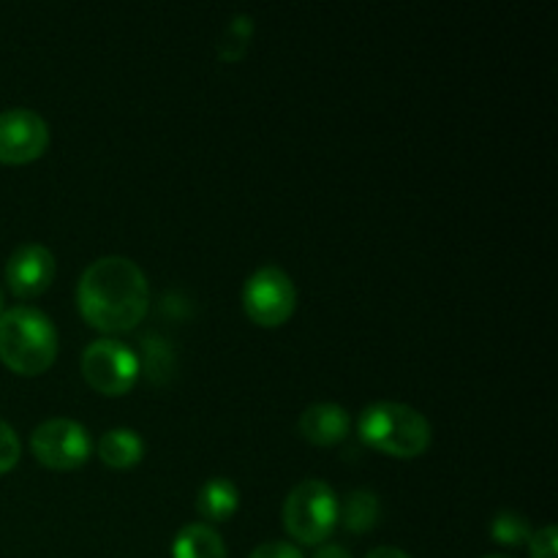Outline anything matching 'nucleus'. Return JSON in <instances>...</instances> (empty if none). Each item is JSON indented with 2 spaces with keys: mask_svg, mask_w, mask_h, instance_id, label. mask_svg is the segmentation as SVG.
<instances>
[{
  "mask_svg": "<svg viewBox=\"0 0 558 558\" xmlns=\"http://www.w3.org/2000/svg\"><path fill=\"white\" fill-rule=\"evenodd\" d=\"M150 305L147 278L125 256H104L87 265L76 287L82 319L101 332H129L145 319Z\"/></svg>",
  "mask_w": 558,
  "mask_h": 558,
  "instance_id": "nucleus-1",
  "label": "nucleus"
},
{
  "mask_svg": "<svg viewBox=\"0 0 558 558\" xmlns=\"http://www.w3.org/2000/svg\"><path fill=\"white\" fill-rule=\"evenodd\" d=\"M58 357V332L47 314L14 305L0 314V360L20 376H38Z\"/></svg>",
  "mask_w": 558,
  "mask_h": 558,
  "instance_id": "nucleus-2",
  "label": "nucleus"
},
{
  "mask_svg": "<svg viewBox=\"0 0 558 558\" xmlns=\"http://www.w3.org/2000/svg\"><path fill=\"white\" fill-rule=\"evenodd\" d=\"M357 434L371 450L390 458H420L430 447V423L407 403H371L357 420Z\"/></svg>",
  "mask_w": 558,
  "mask_h": 558,
  "instance_id": "nucleus-3",
  "label": "nucleus"
},
{
  "mask_svg": "<svg viewBox=\"0 0 558 558\" xmlns=\"http://www.w3.org/2000/svg\"><path fill=\"white\" fill-rule=\"evenodd\" d=\"M336 526L338 499L325 480H305L283 501V529L300 545H322Z\"/></svg>",
  "mask_w": 558,
  "mask_h": 558,
  "instance_id": "nucleus-4",
  "label": "nucleus"
},
{
  "mask_svg": "<svg viewBox=\"0 0 558 558\" xmlns=\"http://www.w3.org/2000/svg\"><path fill=\"white\" fill-rule=\"evenodd\" d=\"M82 376L96 392L118 398L131 392V387L140 379V360L125 343L101 338V341H93L82 354Z\"/></svg>",
  "mask_w": 558,
  "mask_h": 558,
  "instance_id": "nucleus-5",
  "label": "nucleus"
},
{
  "mask_svg": "<svg viewBox=\"0 0 558 558\" xmlns=\"http://www.w3.org/2000/svg\"><path fill=\"white\" fill-rule=\"evenodd\" d=\"M243 308L259 327H281L298 308V289L281 267H262L245 281Z\"/></svg>",
  "mask_w": 558,
  "mask_h": 558,
  "instance_id": "nucleus-6",
  "label": "nucleus"
},
{
  "mask_svg": "<svg viewBox=\"0 0 558 558\" xmlns=\"http://www.w3.org/2000/svg\"><path fill=\"white\" fill-rule=\"evenodd\" d=\"M31 450L47 469L54 472H71V469L85 466L93 452L90 434L85 425L74 420H47L38 425L31 436Z\"/></svg>",
  "mask_w": 558,
  "mask_h": 558,
  "instance_id": "nucleus-7",
  "label": "nucleus"
},
{
  "mask_svg": "<svg viewBox=\"0 0 558 558\" xmlns=\"http://www.w3.org/2000/svg\"><path fill=\"white\" fill-rule=\"evenodd\" d=\"M49 129L33 109L14 107L0 112V163H31L44 156Z\"/></svg>",
  "mask_w": 558,
  "mask_h": 558,
  "instance_id": "nucleus-8",
  "label": "nucleus"
},
{
  "mask_svg": "<svg viewBox=\"0 0 558 558\" xmlns=\"http://www.w3.org/2000/svg\"><path fill=\"white\" fill-rule=\"evenodd\" d=\"M54 256L47 245L27 243L20 245L14 254L9 256V265H5V283H9L11 292L22 300L38 298V294L47 292L54 281Z\"/></svg>",
  "mask_w": 558,
  "mask_h": 558,
  "instance_id": "nucleus-9",
  "label": "nucleus"
},
{
  "mask_svg": "<svg viewBox=\"0 0 558 558\" xmlns=\"http://www.w3.org/2000/svg\"><path fill=\"white\" fill-rule=\"evenodd\" d=\"M349 428H352L349 412L338 407V403H314V407H308L300 414L298 423L300 436L316 447L341 445L349 436Z\"/></svg>",
  "mask_w": 558,
  "mask_h": 558,
  "instance_id": "nucleus-10",
  "label": "nucleus"
},
{
  "mask_svg": "<svg viewBox=\"0 0 558 558\" xmlns=\"http://www.w3.org/2000/svg\"><path fill=\"white\" fill-rule=\"evenodd\" d=\"M240 507V490L232 480L213 477L202 485L199 496H196V512L205 518L207 523H227L229 518L238 512Z\"/></svg>",
  "mask_w": 558,
  "mask_h": 558,
  "instance_id": "nucleus-11",
  "label": "nucleus"
},
{
  "mask_svg": "<svg viewBox=\"0 0 558 558\" xmlns=\"http://www.w3.org/2000/svg\"><path fill=\"white\" fill-rule=\"evenodd\" d=\"M172 558H229L221 534L207 523H189L172 543Z\"/></svg>",
  "mask_w": 558,
  "mask_h": 558,
  "instance_id": "nucleus-12",
  "label": "nucleus"
},
{
  "mask_svg": "<svg viewBox=\"0 0 558 558\" xmlns=\"http://www.w3.org/2000/svg\"><path fill=\"white\" fill-rule=\"evenodd\" d=\"M142 456H145V445L140 434L131 428H112L98 441V458L109 469H131L142 461Z\"/></svg>",
  "mask_w": 558,
  "mask_h": 558,
  "instance_id": "nucleus-13",
  "label": "nucleus"
},
{
  "mask_svg": "<svg viewBox=\"0 0 558 558\" xmlns=\"http://www.w3.org/2000/svg\"><path fill=\"white\" fill-rule=\"evenodd\" d=\"M338 518L341 526L352 534H365L376 526L379 521V499L371 490H352L343 496L338 505Z\"/></svg>",
  "mask_w": 558,
  "mask_h": 558,
  "instance_id": "nucleus-14",
  "label": "nucleus"
},
{
  "mask_svg": "<svg viewBox=\"0 0 558 558\" xmlns=\"http://www.w3.org/2000/svg\"><path fill=\"white\" fill-rule=\"evenodd\" d=\"M251 33H254V22H251V16L245 14L234 16V20L227 25V31H223L221 41H218V58H221L223 63H238V60L248 52Z\"/></svg>",
  "mask_w": 558,
  "mask_h": 558,
  "instance_id": "nucleus-15",
  "label": "nucleus"
},
{
  "mask_svg": "<svg viewBox=\"0 0 558 558\" xmlns=\"http://www.w3.org/2000/svg\"><path fill=\"white\" fill-rule=\"evenodd\" d=\"M490 537H494L496 543L507 545V548H518V545L529 543L532 529H529V521L523 515L501 512V515H496L494 523H490Z\"/></svg>",
  "mask_w": 558,
  "mask_h": 558,
  "instance_id": "nucleus-16",
  "label": "nucleus"
},
{
  "mask_svg": "<svg viewBox=\"0 0 558 558\" xmlns=\"http://www.w3.org/2000/svg\"><path fill=\"white\" fill-rule=\"evenodd\" d=\"M20 461V439H16V430L9 423L0 420V474L11 472Z\"/></svg>",
  "mask_w": 558,
  "mask_h": 558,
  "instance_id": "nucleus-17",
  "label": "nucleus"
},
{
  "mask_svg": "<svg viewBox=\"0 0 558 558\" xmlns=\"http://www.w3.org/2000/svg\"><path fill=\"white\" fill-rule=\"evenodd\" d=\"M529 554L532 558H558L556 526H543L529 537Z\"/></svg>",
  "mask_w": 558,
  "mask_h": 558,
  "instance_id": "nucleus-18",
  "label": "nucleus"
},
{
  "mask_svg": "<svg viewBox=\"0 0 558 558\" xmlns=\"http://www.w3.org/2000/svg\"><path fill=\"white\" fill-rule=\"evenodd\" d=\"M248 558H303V554L298 550V545L276 539V543L259 545V548H256Z\"/></svg>",
  "mask_w": 558,
  "mask_h": 558,
  "instance_id": "nucleus-19",
  "label": "nucleus"
},
{
  "mask_svg": "<svg viewBox=\"0 0 558 558\" xmlns=\"http://www.w3.org/2000/svg\"><path fill=\"white\" fill-rule=\"evenodd\" d=\"M314 558H352V554L347 548H341V545H322Z\"/></svg>",
  "mask_w": 558,
  "mask_h": 558,
  "instance_id": "nucleus-20",
  "label": "nucleus"
},
{
  "mask_svg": "<svg viewBox=\"0 0 558 558\" xmlns=\"http://www.w3.org/2000/svg\"><path fill=\"white\" fill-rule=\"evenodd\" d=\"M365 558H409V554L401 548H392V545H381V548H374Z\"/></svg>",
  "mask_w": 558,
  "mask_h": 558,
  "instance_id": "nucleus-21",
  "label": "nucleus"
},
{
  "mask_svg": "<svg viewBox=\"0 0 558 558\" xmlns=\"http://www.w3.org/2000/svg\"><path fill=\"white\" fill-rule=\"evenodd\" d=\"M3 311H5L3 308V289H0V314H3Z\"/></svg>",
  "mask_w": 558,
  "mask_h": 558,
  "instance_id": "nucleus-22",
  "label": "nucleus"
},
{
  "mask_svg": "<svg viewBox=\"0 0 558 558\" xmlns=\"http://www.w3.org/2000/svg\"><path fill=\"white\" fill-rule=\"evenodd\" d=\"M485 558H515V556H505V554H496V556H485Z\"/></svg>",
  "mask_w": 558,
  "mask_h": 558,
  "instance_id": "nucleus-23",
  "label": "nucleus"
}]
</instances>
